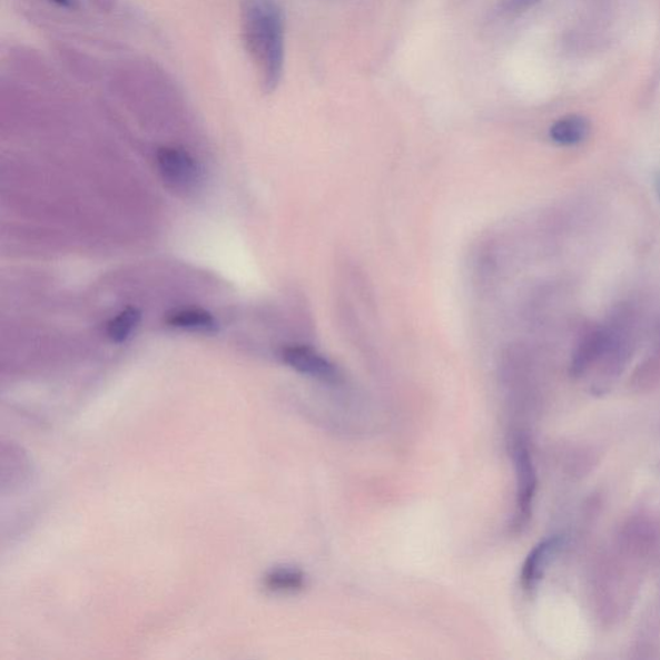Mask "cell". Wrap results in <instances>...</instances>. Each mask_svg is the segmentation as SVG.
<instances>
[{"label": "cell", "instance_id": "13", "mask_svg": "<svg viewBox=\"0 0 660 660\" xmlns=\"http://www.w3.org/2000/svg\"><path fill=\"white\" fill-rule=\"evenodd\" d=\"M654 184H656V190H657V194H658V198L660 200V170L656 175Z\"/></svg>", "mask_w": 660, "mask_h": 660}, {"label": "cell", "instance_id": "15", "mask_svg": "<svg viewBox=\"0 0 660 660\" xmlns=\"http://www.w3.org/2000/svg\"><path fill=\"white\" fill-rule=\"evenodd\" d=\"M658 345H660V328H659V336H658Z\"/></svg>", "mask_w": 660, "mask_h": 660}, {"label": "cell", "instance_id": "10", "mask_svg": "<svg viewBox=\"0 0 660 660\" xmlns=\"http://www.w3.org/2000/svg\"><path fill=\"white\" fill-rule=\"evenodd\" d=\"M141 321V313L135 307H127L108 323V336L114 341L125 342Z\"/></svg>", "mask_w": 660, "mask_h": 660}, {"label": "cell", "instance_id": "4", "mask_svg": "<svg viewBox=\"0 0 660 660\" xmlns=\"http://www.w3.org/2000/svg\"><path fill=\"white\" fill-rule=\"evenodd\" d=\"M282 357L290 368L324 382L338 380V371L327 357L305 345H290L282 349Z\"/></svg>", "mask_w": 660, "mask_h": 660}, {"label": "cell", "instance_id": "11", "mask_svg": "<svg viewBox=\"0 0 660 660\" xmlns=\"http://www.w3.org/2000/svg\"><path fill=\"white\" fill-rule=\"evenodd\" d=\"M634 382L639 386H651L660 382V345H657L653 355H650L636 371Z\"/></svg>", "mask_w": 660, "mask_h": 660}, {"label": "cell", "instance_id": "12", "mask_svg": "<svg viewBox=\"0 0 660 660\" xmlns=\"http://www.w3.org/2000/svg\"><path fill=\"white\" fill-rule=\"evenodd\" d=\"M541 0H501L500 8L502 13L515 16L531 10Z\"/></svg>", "mask_w": 660, "mask_h": 660}, {"label": "cell", "instance_id": "7", "mask_svg": "<svg viewBox=\"0 0 660 660\" xmlns=\"http://www.w3.org/2000/svg\"><path fill=\"white\" fill-rule=\"evenodd\" d=\"M590 132V120L582 116L561 118L550 128L551 140L562 146L580 145L587 140Z\"/></svg>", "mask_w": 660, "mask_h": 660}, {"label": "cell", "instance_id": "5", "mask_svg": "<svg viewBox=\"0 0 660 660\" xmlns=\"http://www.w3.org/2000/svg\"><path fill=\"white\" fill-rule=\"evenodd\" d=\"M608 346V331L604 327L585 332L575 346L570 371L574 377H581L592 366L598 365Z\"/></svg>", "mask_w": 660, "mask_h": 660}, {"label": "cell", "instance_id": "9", "mask_svg": "<svg viewBox=\"0 0 660 660\" xmlns=\"http://www.w3.org/2000/svg\"><path fill=\"white\" fill-rule=\"evenodd\" d=\"M306 577L297 569H276L267 575L266 587L274 592L292 593L304 589Z\"/></svg>", "mask_w": 660, "mask_h": 660}, {"label": "cell", "instance_id": "6", "mask_svg": "<svg viewBox=\"0 0 660 660\" xmlns=\"http://www.w3.org/2000/svg\"><path fill=\"white\" fill-rule=\"evenodd\" d=\"M560 538H549L529 553L521 572V582L526 590H532L533 587L541 580L545 567H548L553 553L560 548Z\"/></svg>", "mask_w": 660, "mask_h": 660}, {"label": "cell", "instance_id": "14", "mask_svg": "<svg viewBox=\"0 0 660 660\" xmlns=\"http://www.w3.org/2000/svg\"><path fill=\"white\" fill-rule=\"evenodd\" d=\"M55 2L61 6H69L71 0H55Z\"/></svg>", "mask_w": 660, "mask_h": 660}, {"label": "cell", "instance_id": "2", "mask_svg": "<svg viewBox=\"0 0 660 660\" xmlns=\"http://www.w3.org/2000/svg\"><path fill=\"white\" fill-rule=\"evenodd\" d=\"M157 165L165 183L178 193H193L201 183L198 161L185 150L162 148L157 154Z\"/></svg>", "mask_w": 660, "mask_h": 660}, {"label": "cell", "instance_id": "8", "mask_svg": "<svg viewBox=\"0 0 660 660\" xmlns=\"http://www.w3.org/2000/svg\"><path fill=\"white\" fill-rule=\"evenodd\" d=\"M170 327L194 332L214 333L218 329V323L211 314L201 308L177 309L167 316Z\"/></svg>", "mask_w": 660, "mask_h": 660}, {"label": "cell", "instance_id": "1", "mask_svg": "<svg viewBox=\"0 0 660 660\" xmlns=\"http://www.w3.org/2000/svg\"><path fill=\"white\" fill-rule=\"evenodd\" d=\"M244 45L266 92L279 86L284 67V20L275 0H242Z\"/></svg>", "mask_w": 660, "mask_h": 660}, {"label": "cell", "instance_id": "3", "mask_svg": "<svg viewBox=\"0 0 660 660\" xmlns=\"http://www.w3.org/2000/svg\"><path fill=\"white\" fill-rule=\"evenodd\" d=\"M513 461L518 477V525L521 526L531 516L536 491V474L529 446L523 437L513 443Z\"/></svg>", "mask_w": 660, "mask_h": 660}]
</instances>
